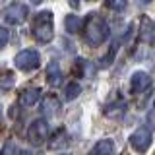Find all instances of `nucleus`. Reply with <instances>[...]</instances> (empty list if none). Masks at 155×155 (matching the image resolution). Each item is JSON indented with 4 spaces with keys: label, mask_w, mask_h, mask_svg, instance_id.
I'll return each instance as SVG.
<instances>
[{
    "label": "nucleus",
    "mask_w": 155,
    "mask_h": 155,
    "mask_svg": "<svg viewBox=\"0 0 155 155\" xmlns=\"http://www.w3.org/2000/svg\"><path fill=\"white\" fill-rule=\"evenodd\" d=\"M110 35V29L107 25V21L103 18H99L97 14H89V18L85 19L84 23V37L89 45L99 47L109 39Z\"/></svg>",
    "instance_id": "nucleus-1"
},
{
    "label": "nucleus",
    "mask_w": 155,
    "mask_h": 155,
    "mask_svg": "<svg viewBox=\"0 0 155 155\" xmlns=\"http://www.w3.org/2000/svg\"><path fill=\"white\" fill-rule=\"evenodd\" d=\"M33 37L39 43H48L54 35V23H52V12H39L33 19Z\"/></svg>",
    "instance_id": "nucleus-2"
},
{
    "label": "nucleus",
    "mask_w": 155,
    "mask_h": 155,
    "mask_svg": "<svg viewBox=\"0 0 155 155\" xmlns=\"http://www.w3.org/2000/svg\"><path fill=\"white\" fill-rule=\"evenodd\" d=\"M16 68L21 72H31L37 70L39 64H41V54L35 51V48H25V51L18 52L16 54Z\"/></svg>",
    "instance_id": "nucleus-3"
},
{
    "label": "nucleus",
    "mask_w": 155,
    "mask_h": 155,
    "mask_svg": "<svg viewBox=\"0 0 155 155\" xmlns=\"http://www.w3.org/2000/svg\"><path fill=\"white\" fill-rule=\"evenodd\" d=\"M27 14H29V10H27L25 4L12 2L10 6L4 8L2 18H4V21H6V23H10V25H21V23L27 19Z\"/></svg>",
    "instance_id": "nucleus-4"
},
{
    "label": "nucleus",
    "mask_w": 155,
    "mask_h": 155,
    "mask_svg": "<svg viewBox=\"0 0 155 155\" xmlns=\"http://www.w3.org/2000/svg\"><path fill=\"white\" fill-rule=\"evenodd\" d=\"M27 140L31 142L33 145H43L48 140V124L45 122L43 118H37L29 124L27 128Z\"/></svg>",
    "instance_id": "nucleus-5"
},
{
    "label": "nucleus",
    "mask_w": 155,
    "mask_h": 155,
    "mask_svg": "<svg viewBox=\"0 0 155 155\" xmlns=\"http://www.w3.org/2000/svg\"><path fill=\"white\" fill-rule=\"evenodd\" d=\"M130 145L136 149L138 153H145L149 147H151V142H153V136H151V130L142 126V128H138L136 132L128 138Z\"/></svg>",
    "instance_id": "nucleus-6"
},
{
    "label": "nucleus",
    "mask_w": 155,
    "mask_h": 155,
    "mask_svg": "<svg viewBox=\"0 0 155 155\" xmlns=\"http://www.w3.org/2000/svg\"><path fill=\"white\" fill-rule=\"evenodd\" d=\"M149 85H151V78H149V74L143 72V70L134 72L132 78H130V91H132V93H142V91L147 89Z\"/></svg>",
    "instance_id": "nucleus-7"
},
{
    "label": "nucleus",
    "mask_w": 155,
    "mask_h": 155,
    "mask_svg": "<svg viewBox=\"0 0 155 155\" xmlns=\"http://www.w3.org/2000/svg\"><path fill=\"white\" fill-rule=\"evenodd\" d=\"M62 70H60V66H58V62H51L47 68V81H48V85L51 87H58L62 84Z\"/></svg>",
    "instance_id": "nucleus-8"
},
{
    "label": "nucleus",
    "mask_w": 155,
    "mask_h": 155,
    "mask_svg": "<svg viewBox=\"0 0 155 155\" xmlns=\"http://www.w3.org/2000/svg\"><path fill=\"white\" fill-rule=\"evenodd\" d=\"M39 99H41V89H37V87L23 89L21 95H19V103L23 107H33L35 103H39Z\"/></svg>",
    "instance_id": "nucleus-9"
},
{
    "label": "nucleus",
    "mask_w": 155,
    "mask_h": 155,
    "mask_svg": "<svg viewBox=\"0 0 155 155\" xmlns=\"http://www.w3.org/2000/svg\"><path fill=\"white\" fill-rule=\"evenodd\" d=\"M87 155H114V142L113 140H101L91 147V151Z\"/></svg>",
    "instance_id": "nucleus-10"
},
{
    "label": "nucleus",
    "mask_w": 155,
    "mask_h": 155,
    "mask_svg": "<svg viewBox=\"0 0 155 155\" xmlns=\"http://www.w3.org/2000/svg\"><path fill=\"white\" fill-rule=\"evenodd\" d=\"M68 143V134H66V130H56L54 136H52V142H51V149H58V147H62V145H66Z\"/></svg>",
    "instance_id": "nucleus-11"
},
{
    "label": "nucleus",
    "mask_w": 155,
    "mask_h": 155,
    "mask_svg": "<svg viewBox=\"0 0 155 155\" xmlns=\"http://www.w3.org/2000/svg\"><path fill=\"white\" fill-rule=\"evenodd\" d=\"M80 25H81V21H80V18L78 16H74V14H70V16H66V19H64V27H66V31L68 33H78L80 31Z\"/></svg>",
    "instance_id": "nucleus-12"
},
{
    "label": "nucleus",
    "mask_w": 155,
    "mask_h": 155,
    "mask_svg": "<svg viewBox=\"0 0 155 155\" xmlns=\"http://www.w3.org/2000/svg\"><path fill=\"white\" fill-rule=\"evenodd\" d=\"M80 93H81V85L78 84V81H70V84L66 85V89H64V99L66 101H74Z\"/></svg>",
    "instance_id": "nucleus-13"
},
{
    "label": "nucleus",
    "mask_w": 155,
    "mask_h": 155,
    "mask_svg": "<svg viewBox=\"0 0 155 155\" xmlns=\"http://www.w3.org/2000/svg\"><path fill=\"white\" fill-rule=\"evenodd\" d=\"M58 109V101L56 97H47L45 101H43V110H45L47 114H54Z\"/></svg>",
    "instance_id": "nucleus-14"
},
{
    "label": "nucleus",
    "mask_w": 155,
    "mask_h": 155,
    "mask_svg": "<svg viewBox=\"0 0 155 155\" xmlns=\"http://www.w3.org/2000/svg\"><path fill=\"white\" fill-rule=\"evenodd\" d=\"M0 155H19V147L14 142H6L2 147V151H0Z\"/></svg>",
    "instance_id": "nucleus-15"
},
{
    "label": "nucleus",
    "mask_w": 155,
    "mask_h": 155,
    "mask_svg": "<svg viewBox=\"0 0 155 155\" xmlns=\"http://www.w3.org/2000/svg\"><path fill=\"white\" fill-rule=\"evenodd\" d=\"M107 8H110L113 12H120L126 8V0H105Z\"/></svg>",
    "instance_id": "nucleus-16"
},
{
    "label": "nucleus",
    "mask_w": 155,
    "mask_h": 155,
    "mask_svg": "<svg viewBox=\"0 0 155 155\" xmlns=\"http://www.w3.org/2000/svg\"><path fill=\"white\" fill-rule=\"evenodd\" d=\"M8 41H10V31L6 27H2L0 25V48H4L8 45Z\"/></svg>",
    "instance_id": "nucleus-17"
},
{
    "label": "nucleus",
    "mask_w": 155,
    "mask_h": 155,
    "mask_svg": "<svg viewBox=\"0 0 155 155\" xmlns=\"http://www.w3.org/2000/svg\"><path fill=\"white\" fill-rule=\"evenodd\" d=\"M70 6L72 8H78V6H80V0H70Z\"/></svg>",
    "instance_id": "nucleus-18"
},
{
    "label": "nucleus",
    "mask_w": 155,
    "mask_h": 155,
    "mask_svg": "<svg viewBox=\"0 0 155 155\" xmlns=\"http://www.w3.org/2000/svg\"><path fill=\"white\" fill-rule=\"evenodd\" d=\"M31 2H35V4H39V2H43V0H31Z\"/></svg>",
    "instance_id": "nucleus-19"
},
{
    "label": "nucleus",
    "mask_w": 155,
    "mask_h": 155,
    "mask_svg": "<svg viewBox=\"0 0 155 155\" xmlns=\"http://www.w3.org/2000/svg\"><path fill=\"white\" fill-rule=\"evenodd\" d=\"M142 2H151V0H142Z\"/></svg>",
    "instance_id": "nucleus-20"
}]
</instances>
